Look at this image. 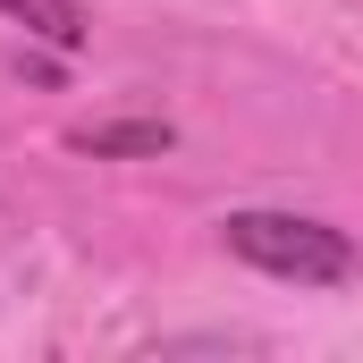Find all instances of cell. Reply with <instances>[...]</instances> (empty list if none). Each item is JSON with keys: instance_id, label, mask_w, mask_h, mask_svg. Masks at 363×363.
Instances as JSON below:
<instances>
[{"instance_id": "cell-1", "label": "cell", "mask_w": 363, "mask_h": 363, "mask_svg": "<svg viewBox=\"0 0 363 363\" xmlns=\"http://www.w3.org/2000/svg\"><path fill=\"white\" fill-rule=\"evenodd\" d=\"M220 237H228L237 262H254V271H271V279H296V287H338V279H355L347 228L304 220V211H228Z\"/></svg>"}, {"instance_id": "cell-2", "label": "cell", "mask_w": 363, "mask_h": 363, "mask_svg": "<svg viewBox=\"0 0 363 363\" xmlns=\"http://www.w3.org/2000/svg\"><path fill=\"white\" fill-rule=\"evenodd\" d=\"M68 144L93 152V161H135V152H169L178 127H169V118H101V127H77Z\"/></svg>"}, {"instance_id": "cell-3", "label": "cell", "mask_w": 363, "mask_h": 363, "mask_svg": "<svg viewBox=\"0 0 363 363\" xmlns=\"http://www.w3.org/2000/svg\"><path fill=\"white\" fill-rule=\"evenodd\" d=\"M0 9H9L26 34L60 43V51H77V43H85V9H77V0H0Z\"/></svg>"}]
</instances>
